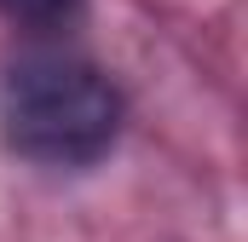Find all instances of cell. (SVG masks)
<instances>
[{
	"instance_id": "cell-1",
	"label": "cell",
	"mask_w": 248,
	"mask_h": 242,
	"mask_svg": "<svg viewBox=\"0 0 248 242\" xmlns=\"http://www.w3.org/2000/svg\"><path fill=\"white\" fill-rule=\"evenodd\" d=\"M122 133L116 87L81 58L29 52L0 75V138L41 167H87Z\"/></svg>"
},
{
	"instance_id": "cell-2",
	"label": "cell",
	"mask_w": 248,
	"mask_h": 242,
	"mask_svg": "<svg viewBox=\"0 0 248 242\" xmlns=\"http://www.w3.org/2000/svg\"><path fill=\"white\" fill-rule=\"evenodd\" d=\"M0 17L17 23V29L52 35V29H69L81 17V0H0Z\"/></svg>"
}]
</instances>
